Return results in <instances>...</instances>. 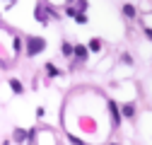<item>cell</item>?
<instances>
[{"instance_id":"6da1fadb","label":"cell","mask_w":152,"mask_h":145,"mask_svg":"<svg viewBox=\"0 0 152 145\" xmlns=\"http://www.w3.org/2000/svg\"><path fill=\"white\" fill-rule=\"evenodd\" d=\"M44 48H46V41L39 39V36H31V39H29V46H27V53H29V56H36V53L44 51Z\"/></svg>"},{"instance_id":"7a4b0ae2","label":"cell","mask_w":152,"mask_h":145,"mask_svg":"<svg viewBox=\"0 0 152 145\" xmlns=\"http://www.w3.org/2000/svg\"><path fill=\"white\" fill-rule=\"evenodd\" d=\"M10 87L15 89V92H20V94H22V85H20V80H10Z\"/></svg>"},{"instance_id":"3957f363","label":"cell","mask_w":152,"mask_h":145,"mask_svg":"<svg viewBox=\"0 0 152 145\" xmlns=\"http://www.w3.org/2000/svg\"><path fill=\"white\" fill-rule=\"evenodd\" d=\"M75 53H77L80 58H87V48L85 46H75Z\"/></svg>"},{"instance_id":"277c9868","label":"cell","mask_w":152,"mask_h":145,"mask_svg":"<svg viewBox=\"0 0 152 145\" xmlns=\"http://www.w3.org/2000/svg\"><path fill=\"white\" fill-rule=\"evenodd\" d=\"M89 48H92V51H99V48H102V41H99V39H92V41H89Z\"/></svg>"},{"instance_id":"5b68a950","label":"cell","mask_w":152,"mask_h":145,"mask_svg":"<svg viewBox=\"0 0 152 145\" xmlns=\"http://www.w3.org/2000/svg\"><path fill=\"white\" fill-rule=\"evenodd\" d=\"M15 140H27V131H17L15 133Z\"/></svg>"},{"instance_id":"8992f818","label":"cell","mask_w":152,"mask_h":145,"mask_svg":"<svg viewBox=\"0 0 152 145\" xmlns=\"http://www.w3.org/2000/svg\"><path fill=\"white\" fill-rule=\"evenodd\" d=\"M46 70H48V75H58V70H56L53 65H46Z\"/></svg>"},{"instance_id":"52a82bcc","label":"cell","mask_w":152,"mask_h":145,"mask_svg":"<svg viewBox=\"0 0 152 145\" xmlns=\"http://www.w3.org/2000/svg\"><path fill=\"white\" fill-rule=\"evenodd\" d=\"M147 36H150V39H152V29H147Z\"/></svg>"}]
</instances>
